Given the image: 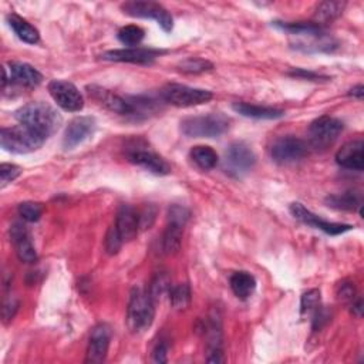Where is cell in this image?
<instances>
[{
    "label": "cell",
    "mask_w": 364,
    "mask_h": 364,
    "mask_svg": "<svg viewBox=\"0 0 364 364\" xmlns=\"http://www.w3.org/2000/svg\"><path fill=\"white\" fill-rule=\"evenodd\" d=\"M15 117L20 124L30 127L46 138L57 132L63 123V119L56 108L42 101L29 103L20 107L15 113Z\"/></svg>",
    "instance_id": "cell-1"
},
{
    "label": "cell",
    "mask_w": 364,
    "mask_h": 364,
    "mask_svg": "<svg viewBox=\"0 0 364 364\" xmlns=\"http://www.w3.org/2000/svg\"><path fill=\"white\" fill-rule=\"evenodd\" d=\"M156 317V302L151 299L149 290L134 287L130 295L127 309V324L132 333H144L149 331Z\"/></svg>",
    "instance_id": "cell-2"
},
{
    "label": "cell",
    "mask_w": 364,
    "mask_h": 364,
    "mask_svg": "<svg viewBox=\"0 0 364 364\" xmlns=\"http://www.w3.org/2000/svg\"><path fill=\"white\" fill-rule=\"evenodd\" d=\"M46 139V137L24 124L3 128L0 132L2 149L13 154H29L38 151Z\"/></svg>",
    "instance_id": "cell-3"
},
{
    "label": "cell",
    "mask_w": 364,
    "mask_h": 364,
    "mask_svg": "<svg viewBox=\"0 0 364 364\" xmlns=\"http://www.w3.org/2000/svg\"><path fill=\"white\" fill-rule=\"evenodd\" d=\"M229 128V119L221 113L188 117L181 121V131L190 138H215L225 134Z\"/></svg>",
    "instance_id": "cell-4"
},
{
    "label": "cell",
    "mask_w": 364,
    "mask_h": 364,
    "mask_svg": "<svg viewBox=\"0 0 364 364\" xmlns=\"http://www.w3.org/2000/svg\"><path fill=\"white\" fill-rule=\"evenodd\" d=\"M344 126L339 119L323 116L316 119L309 127L310 145L316 150H326L339 138Z\"/></svg>",
    "instance_id": "cell-5"
},
{
    "label": "cell",
    "mask_w": 364,
    "mask_h": 364,
    "mask_svg": "<svg viewBox=\"0 0 364 364\" xmlns=\"http://www.w3.org/2000/svg\"><path fill=\"white\" fill-rule=\"evenodd\" d=\"M161 97L165 103L175 107H194L212 100V93L202 89H194L184 84H167L161 90Z\"/></svg>",
    "instance_id": "cell-6"
},
{
    "label": "cell",
    "mask_w": 364,
    "mask_h": 364,
    "mask_svg": "<svg viewBox=\"0 0 364 364\" xmlns=\"http://www.w3.org/2000/svg\"><path fill=\"white\" fill-rule=\"evenodd\" d=\"M308 144L295 135H286L278 138L272 149H271V157L275 162L286 165L294 164L301 160H303L308 156Z\"/></svg>",
    "instance_id": "cell-7"
},
{
    "label": "cell",
    "mask_w": 364,
    "mask_h": 364,
    "mask_svg": "<svg viewBox=\"0 0 364 364\" xmlns=\"http://www.w3.org/2000/svg\"><path fill=\"white\" fill-rule=\"evenodd\" d=\"M257 164V156L248 144L242 141L232 142L225 154V169L232 176H242Z\"/></svg>",
    "instance_id": "cell-8"
},
{
    "label": "cell",
    "mask_w": 364,
    "mask_h": 364,
    "mask_svg": "<svg viewBox=\"0 0 364 364\" xmlns=\"http://www.w3.org/2000/svg\"><path fill=\"white\" fill-rule=\"evenodd\" d=\"M49 93L64 112L79 113L83 110L84 98L73 83L66 80H53L49 83Z\"/></svg>",
    "instance_id": "cell-9"
},
{
    "label": "cell",
    "mask_w": 364,
    "mask_h": 364,
    "mask_svg": "<svg viewBox=\"0 0 364 364\" xmlns=\"http://www.w3.org/2000/svg\"><path fill=\"white\" fill-rule=\"evenodd\" d=\"M126 15L141 19H154L164 31L169 33L174 27V19L168 10L160 3L154 2H128L121 6Z\"/></svg>",
    "instance_id": "cell-10"
},
{
    "label": "cell",
    "mask_w": 364,
    "mask_h": 364,
    "mask_svg": "<svg viewBox=\"0 0 364 364\" xmlns=\"http://www.w3.org/2000/svg\"><path fill=\"white\" fill-rule=\"evenodd\" d=\"M290 213H292L296 218V220L301 221L302 224L309 225V227L316 228V229H320L324 234L332 235V236H336V235H340V234H344V232L353 229V227L347 225V224L327 222V221L321 220L320 216H317L313 212H310L301 202H294L292 205H290Z\"/></svg>",
    "instance_id": "cell-11"
},
{
    "label": "cell",
    "mask_w": 364,
    "mask_h": 364,
    "mask_svg": "<svg viewBox=\"0 0 364 364\" xmlns=\"http://www.w3.org/2000/svg\"><path fill=\"white\" fill-rule=\"evenodd\" d=\"M94 131H96V120L93 117L82 116L73 119L64 131L63 147L66 150L76 149L77 145L83 144L87 138H90Z\"/></svg>",
    "instance_id": "cell-12"
},
{
    "label": "cell",
    "mask_w": 364,
    "mask_h": 364,
    "mask_svg": "<svg viewBox=\"0 0 364 364\" xmlns=\"http://www.w3.org/2000/svg\"><path fill=\"white\" fill-rule=\"evenodd\" d=\"M164 52L154 49H142V47H128L120 50L105 52L101 57L108 61L117 63H132V64H151L157 57H160Z\"/></svg>",
    "instance_id": "cell-13"
},
{
    "label": "cell",
    "mask_w": 364,
    "mask_h": 364,
    "mask_svg": "<svg viewBox=\"0 0 364 364\" xmlns=\"http://www.w3.org/2000/svg\"><path fill=\"white\" fill-rule=\"evenodd\" d=\"M112 331L107 324H98L91 331L86 363H103L107 357L108 347H110Z\"/></svg>",
    "instance_id": "cell-14"
},
{
    "label": "cell",
    "mask_w": 364,
    "mask_h": 364,
    "mask_svg": "<svg viewBox=\"0 0 364 364\" xmlns=\"http://www.w3.org/2000/svg\"><path fill=\"white\" fill-rule=\"evenodd\" d=\"M87 93L90 94L91 98H94L97 103L104 105L107 110L121 116H132V107L130 101L114 94L113 91L93 84V86H87Z\"/></svg>",
    "instance_id": "cell-15"
},
{
    "label": "cell",
    "mask_w": 364,
    "mask_h": 364,
    "mask_svg": "<svg viewBox=\"0 0 364 364\" xmlns=\"http://www.w3.org/2000/svg\"><path fill=\"white\" fill-rule=\"evenodd\" d=\"M10 239L15 245L17 258L24 264L38 262V252L31 242L30 232L22 222H16L10 227Z\"/></svg>",
    "instance_id": "cell-16"
},
{
    "label": "cell",
    "mask_w": 364,
    "mask_h": 364,
    "mask_svg": "<svg viewBox=\"0 0 364 364\" xmlns=\"http://www.w3.org/2000/svg\"><path fill=\"white\" fill-rule=\"evenodd\" d=\"M128 160L153 174L157 175H167L171 172L169 164L157 153L145 149H134L128 153Z\"/></svg>",
    "instance_id": "cell-17"
},
{
    "label": "cell",
    "mask_w": 364,
    "mask_h": 364,
    "mask_svg": "<svg viewBox=\"0 0 364 364\" xmlns=\"http://www.w3.org/2000/svg\"><path fill=\"white\" fill-rule=\"evenodd\" d=\"M114 227L124 242L135 239V236L141 231L139 212L131 205H121L117 212Z\"/></svg>",
    "instance_id": "cell-18"
},
{
    "label": "cell",
    "mask_w": 364,
    "mask_h": 364,
    "mask_svg": "<svg viewBox=\"0 0 364 364\" xmlns=\"http://www.w3.org/2000/svg\"><path fill=\"white\" fill-rule=\"evenodd\" d=\"M336 162L346 169L363 171V168H364V144H363V141L354 139V141L344 144L336 154Z\"/></svg>",
    "instance_id": "cell-19"
},
{
    "label": "cell",
    "mask_w": 364,
    "mask_h": 364,
    "mask_svg": "<svg viewBox=\"0 0 364 364\" xmlns=\"http://www.w3.org/2000/svg\"><path fill=\"white\" fill-rule=\"evenodd\" d=\"M206 335V347H208V361L209 363H222V332H221V321L218 316L209 317L205 326Z\"/></svg>",
    "instance_id": "cell-20"
},
{
    "label": "cell",
    "mask_w": 364,
    "mask_h": 364,
    "mask_svg": "<svg viewBox=\"0 0 364 364\" xmlns=\"http://www.w3.org/2000/svg\"><path fill=\"white\" fill-rule=\"evenodd\" d=\"M9 67H10V80L22 87H27V89L38 87L43 80V76L40 73L27 63L12 61Z\"/></svg>",
    "instance_id": "cell-21"
},
{
    "label": "cell",
    "mask_w": 364,
    "mask_h": 364,
    "mask_svg": "<svg viewBox=\"0 0 364 364\" xmlns=\"http://www.w3.org/2000/svg\"><path fill=\"white\" fill-rule=\"evenodd\" d=\"M234 110L248 119H257V120H276L282 119L285 116L283 110L273 107H265V105H257V104H249V103H235L232 105Z\"/></svg>",
    "instance_id": "cell-22"
},
{
    "label": "cell",
    "mask_w": 364,
    "mask_h": 364,
    "mask_svg": "<svg viewBox=\"0 0 364 364\" xmlns=\"http://www.w3.org/2000/svg\"><path fill=\"white\" fill-rule=\"evenodd\" d=\"M229 285L238 299L246 301L253 295L255 289H257V279L249 272H235L229 279Z\"/></svg>",
    "instance_id": "cell-23"
},
{
    "label": "cell",
    "mask_w": 364,
    "mask_h": 364,
    "mask_svg": "<svg viewBox=\"0 0 364 364\" xmlns=\"http://www.w3.org/2000/svg\"><path fill=\"white\" fill-rule=\"evenodd\" d=\"M8 22H9V26L13 29V31L16 33V36L22 42H24L27 45L39 43V40H40L39 30L36 29L34 26H31L27 20H24L19 15L12 13V15L8 16Z\"/></svg>",
    "instance_id": "cell-24"
},
{
    "label": "cell",
    "mask_w": 364,
    "mask_h": 364,
    "mask_svg": "<svg viewBox=\"0 0 364 364\" xmlns=\"http://www.w3.org/2000/svg\"><path fill=\"white\" fill-rule=\"evenodd\" d=\"M278 29L292 34V36H301V38H310V36H317L323 33L321 26L316 24L314 22H292V23H285V22H275L273 23Z\"/></svg>",
    "instance_id": "cell-25"
},
{
    "label": "cell",
    "mask_w": 364,
    "mask_h": 364,
    "mask_svg": "<svg viewBox=\"0 0 364 364\" xmlns=\"http://www.w3.org/2000/svg\"><path fill=\"white\" fill-rule=\"evenodd\" d=\"M327 206L342 209V211H354L356 208L361 209V194L356 191H347L338 195H329L326 198Z\"/></svg>",
    "instance_id": "cell-26"
},
{
    "label": "cell",
    "mask_w": 364,
    "mask_h": 364,
    "mask_svg": "<svg viewBox=\"0 0 364 364\" xmlns=\"http://www.w3.org/2000/svg\"><path fill=\"white\" fill-rule=\"evenodd\" d=\"M346 8L344 2H323L317 6L314 13V23L321 26L323 23H329L338 19Z\"/></svg>",
    "instance_id": "cell-27"
},
{
    "label": "cell",
    "mask_w": 364,
    "mask_h": 364,
    "mask_svg": "<svg viewBox=\"0 0 364 364\" xmlns=\"http://www.w3.org/2000/svg\"><path fill=\"white\" fill-rule=\"evenodd\" d=\"M191 160L204 171H209L218 164V154L208 145H197L191 150Z\"/></svg>",
    "instance_id": "cell-28"
},
{
    "label": "cell",
    "mask_w": 364,
    "mask_h": 364,
    "mask_svg": "<svg viewBox=\"0 0 364 364\" xmlns=\"http://www.w3.org/2000/svg\"><path fill=\"white\" fill-rule=\"evenodd\" d=\"M182 231H184V225L168 221L164 238H162V249L167 255L175 253L179 250L181 241H182Z\"/></svg>",
    "instance_id": "cell-29"
},
{
    "label": "cell",
    "mask_w": 364,
    "mask_h": 364,
    "mask_svg": "<svg viewBox=\"0 0 364 364\" xmlns=\"http://www.w3.org/2000/svg\"><path fill=\"white\" fill-rule=\"evenodd\" d=\"M171 278L167 272H158L153 278L150 286H149V294L154 302H158L164 295L169 294L171 290Z\"/></svg>",
    "instance_id": "cell-30"
},
{
    "label": "cell",
    "mask_w": 364,
    "mask_h": 364,
    "mask_svg": "<svg viewBox=\"0 0 364 364\" xmlns=\"http://www.w3.org/2000/svg\"><path fill=\"white\" fill-rule=\"evenodd\" d=\"M168 295L174 309H185L191 302V289L187 283H179L176 286H172Z\"/></svg>",
    "instance_id": "cell-31"
},
{
    "label": "cell",
    "mask_w": 364,
    "mask_h": 364,
    "mask_svg": "<svg viewBox=\"0 0 364 364\" xmlns=\"http://www.w3.org/2000/svg\"><path fill=\"white\" fill-rule=\"evenodd\" d=\"M144 36H145V31L139 26L130 24V26L120 29L119 40L126 46L137 47L144 40Z\"/></svg>",
    "instance_id": "cell-32"
},
{
    "label": "cell",
    "mask_w": 364,
    "mask_h": 364,
    "mask_svg": "<svg viewBox=\"0 0 364 364\" xmlns=\"http://www.w3.org/2000/svg\"><path fill=\"white\" fill-rule=\"evenodd\" d=\"M19 215L22 216V220L26 222H38L42 215H43V206L39 202L27 201L19 205L17 208Z\"/></svg>",
    "instance_id": "cell-33"
},
{
    "label": "cell",
    "mask_w": 364,
    "mask_h": 364,
    "mask_svg": "<svg viewBox=\"0 0 364 364\" xmlns=\"http://www.w3.org/2000/svg\"><path fill=\"white\" fill-rule=\"evenodd\" d=\"M212 63L202 60V59H187L179 64V68L184 73H190V75H198V73H204L208 70H212Z\"/></svg>",
    "instance_id": "cell-34"
},
{
    "label": "cell",
    "mask_w": 364,
    "mask_h": 364,
    "mask_svg": "<svg viewBox=\"0 0 364 364\" xmlns=\"http://www.w3.org/2000/svg\"><path fill=\"white\" fill-rule=\"evenodd\" d=\"M319 308H320V290L319 289H312V290H309V292L303 294L302 302H301L302 314L313 313Z\"/></svg>",
    "instance_id": "cell-35"
},
{
    "label": "cell",
    "mask_w": 364,
    "mask_h": 364,
    "mask_svg": "<svg viewBox=\"0 0 364 364\" xmlns=\"http://www.w3.org/2000/svg\"><path fill=\"white\" fill-rule=\"evenodd\" d=\"M123 243H124V241L121 239L119 231L113 225L110 229H108L107 236H105V250L110 255H116L121 249Z\"/></svg>",
    "instance_id": "cell-36"
},
{
    "label": "cell",
    "mask_w": 364,
    "mask_h": 364,
    "mask_svg": "<svg viewBox=\"0 0 364 364\" xmlns=\"http://www.w3.org/2000/svg\"><path fill=\"white\" fill-rule=\"evenodd\" d=\"M22 174V168L15 164H2L0 165V178H2V187H6Z\"/></svg>",
    "instance_id": "cell-37"
},
{
    "label": "cell",
    "mask_w": 364,
    "mask_h": 364,
    "mask_svg": "<svg viewBox=\"0 0 364 364\" xmlns=\"http://www.w3.org/2000/svg\"><path fill=\"white\" fill-rule=\"evenodd\" d=\"M139 212V225H141V229H147L153 225V222L156 221V209L153 206H145L142 211H138Z\"/></svg>",
    "instance_id": "cell-38"
},
{
    "label": "cell",
    "mask_w": 364,
    "mask_h": 364,
    "mask_svg": "<svg viewBox=\"0 0 364 364\" xmlns=\"http://www.w3.org/2000/svg\"><path fill=\"white\" fill-rule=\"evenodd\" d=\"M168 351H169V346L167 342H160L154 351H153V360L156 363H167L168 361Z\"/></svg>",
    "instance_id": "cell-39"
},
{
    "label": "cell",
    "mask_w": 364,
    "mask_h": 364,
    "mask_svg": "<svg viewBox=\"0 0 364 364\" xmlns=\"http://www.w3.org/2000/svg\"><path fill=\"white\" fill-rule=\"evenodd\" d=\"M354 286L351 282H343L340 286H339V290H338V295L342 301H353L354 298Z\"/></svg>",
    "instance_id": "cell-40"
},
{
    "label": "cell",
    "mask_w": 364,
    "mask_h": 364,
    "mask_svg": "<svg viewBox=\"0 0 364 364\" xmlns=\"http://www.w3.org/2000/svg\"><path fill=\"white\" fill-rule=\"evenodd\" d=\"M17 309H19V303H17L13 298L8 299V301L5 302V305H3V319H5L6 321L10 320V319H13V317H15V313L17 312Z\"/></svg>",
    "instance_id": "cell-41"
},
{
    "label": "cell",
    "mask_w": 364,
    "mask_h": 364,
    "mask_svg": "<svg viewBox=\"0 0 364 364\" xmlns=\"http://www.w3.org/2000/svg\"><path fill=\"white\" fill-rule=\"evenodd\" d=\"M290 75L295 76V77H302V79H309V80H320V79H326V77H321L319 75H316V73H312V71H306V70H295L290 73Z\"/></svg>",
    "instance_id": "cell-42"
},
{
    "label": "cell",
    "mask_w": 364,
    "mask_h": 364,
    "mask_svg": "<svg viewBox=\"0 0 364 364\" xmlns=\"http://www.w3.org/2000/svg\"><path fill=\"white\" fill-rule=\"evenodd\" d=\"M349 94L353 96V97H356V98H358V100H363V97H364V87H363L361 84H358V86H356V87H353Z\"/></svg>",
    "instance_id": "cell-43"
},
{
    "label": "cell",
    "mask_w": 364,
    "mask_h": 364,
    "mask_svg": "<svg viewBox=\"0 0 364 364\" xmlns=\"http://www.w3.org/2000/svg\"><path fill=\"white\" fill-rule=\"evenodd\" d=\"M351 312H353L357 317L361 316V313H363V301H361V299H357V302L353 305Z\"/></svg>",
    "instance_id": "cell-44"
}]
</instances>
